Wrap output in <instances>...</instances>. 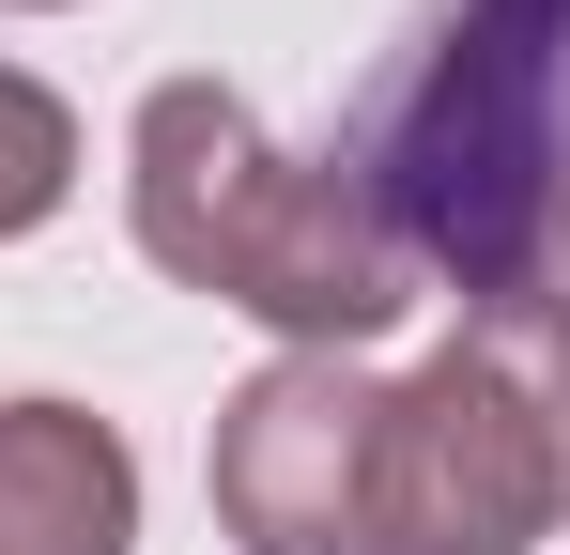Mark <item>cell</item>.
Segmentation results:
<instances>
[{
	"label": "cell",
	"instance_id": "1",
	"mask_svg": "<svg viewBox=\"0 0 570 555\" xmlns=\"http://www.w3.org/2000/svg\"><path fill=\"white\" fill-rule=\"evenodd\" d=\"M340 171L416 278H463V309L540 293V216L570 185V0H448Z\"/></svg>",
	"mask_w": 570,
	"mask_h": 555
},
{
	"label": "cell",
	"instance_id": "7",
	"mask_svg": "<svg viewBox=\"0 0 570 555\" xmlns=\"http://www.w3.org/2000/svg\"><path fill=\"white\" fill-rule=\"evenodd\" d=\"M540 293L570 309V185H556V216H540Z\"/></svg>",
	"mask_w": 570,
	"mask_h": 555
},
{
	"label": "cell",
	"instance_id": "3",
	"mask_svg": "<svg viewBox=\"0 0 570 555\" xmlns=\"http://www.w3.org/2000/svg\"><path fill=\"white\" fill-rule=\"evenodd\" d=\"M556 509H570V309L493 293L416 386H385L371 555H524Z\"/></svg>",
	"mask_w": 570,
	"mask_h": 555
},
{
	"label": "cell",
	"instance_id": "6",
	"mask_svg": "<svg viewBox=\"0 0 570 555\" xmlns=\"http://www.w3.org/2000/svg\"><path fill=\"white\" fill-rule=\"evenodd\" d=\"M62 185H78V124H62V93L0 62V247H16V232H47V216H62Z\"/></svg>",
	"mask_w": 570,
	"mask_h": 555
},
{
	"label": "cell",
	"instance_id": "2",
	"mask_svg": "<svg viewBox=\"0 0 570 555\" xmlns=\"http://www.w3.org/2000/svg\"><path fill=\"white\" fill-rule=\"evenodd\" d=\"M139 247L186 293L278 324L293 356H355V340H385L416 309V263L385 247L371 185L340 155H278L216 78L139 93Z\"/></svg>",
	"mask_w": 570,
	"mask_h": 555
},
{
	"label": "cell",
	"instance_id": "5",
	"mask_svg": "<svg viewBox=\"0 0 570 555\" xmlns=\"http://www.w3.org/2000/svg\"><path fill=\"white\" fill-rule=\"evenodd\" d=\"M139 541V463L78 401H0V555H124Z\"/></svg>",
	"mask_w": 570,
	"mask_h": 555
},
{
	"label": "cell",
	"instance_id": "4",
	"mask_svg": "<svg viewBox=\"0 0 570 555\" xmlns=\"http://www.w3.org/2000/svg\"><path fill=\"white\" fill-rule=\"evenodd\" d=\"M371 448L385 386L355 356H278L216 417V525L247 555H371Z\"/></svg>",
	"mask_w": 570,
	"mask_h": 555
},
{
	"label": "cell",
	"instance_id": "8",
	"mask_svg": "<svg viewBox=\"0 0 570 555\" xmlns=\"http://www.w3.org/2000/svg\"><path fill=\"white\" fill-rule=\"evenodd\" d=\"M556 525H570V509H556Z\"/></svg>",
	"mask_w": 570,
	"mask_h": 555
}]
</instances>
